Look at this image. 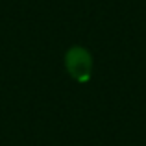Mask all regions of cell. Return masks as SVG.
<instances>
[{
  "mask_svg": "<svg viewBox=\"0 0 146 146\" xmlns=\"http://www.w3.org/2000/svg\"><path fill=\"white\" fill-rule=\"evenodd\" d=\"M65 67L68 74L80 83L89 82L91 72H93V57L89 50L83 46H72L65 54Z\"/></svg>",
  "mask_w": 146,
  "mask_h": 146,
  "instance_id": "obj_1",
  "label": "cell"
}]
</instances>
